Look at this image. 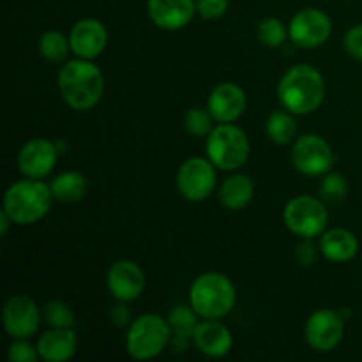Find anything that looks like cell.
Listing matches in <instances>:
<instances>
[{
    "instance_id": "8992f818",
    "label": "cell",
    "mask_w": 362,
    "mask_h": 362,
    "mask_svg": "<svg viewBox=\"0 0 362 362\" xmlns=\"http://www.w3.org/2000/svg\"><path fill=\"white\" fill-rule=\"evenodd\" d=\"M205 151L216 168L233 172L250 158V140L240 127L233 126L232 122H225L211 131Z\"/></svg>"
},
{
    "instance_id": "ba28073f",
    "label": "cell",
    "mask_w": 362,
    "mask_h": 362,
    "mask_svg": "<svg viewBox=\"0 0 362 362\" xmlns=\"http://www.w3.org/2000/svg\"><path fill=\"white\" fill-rule=\"evenodd\" d=\"M292 163L297 172L308 177H322L329 173L334 154L327 141L318 134L299 136L292 148Z\"/></svg>"
},
{
    "instance_id": "3957f363",
    "label": "cell",
    "mask_w": 362,
    "mask_h": 362,
    "mask_svg": "<svg viewBox=\"0 0 362 362\" xmlns=\"http://www.w3.org/2000/svg\"><path fill=\"white\" fill-rule=\"evenodd\" d=\"M53 197L49 184L41 179H23L11 184L4 194V211L7 212L13 225L27 226L41 221L52 209Z\"/></svg>"
},
{
    "instance_id": "2e32d148",
    "label": "cell",
    "mask_w": 362,
    "mask_h": 362,
    "mask_svg": "<svg viewBox=\"0 0 362 362\" xmlns=\"http://www.w3.org/2000/svg\"><path fill=\"white\" fill-rule=\"evenodd\" d=\"M147 11L156 27L180 30L193 20L197 0H147Z\"/></svg>"
},
{
    "instance_id": "e575fe53",
    "label": "cell",
    "mask_w": 362,
    "mask_h": 362,
    "mask_svg": "<svg viewBox=\"0 0 362 362\" xmlns=\"http://www.w3.org/2000/svg\"><path fill=\"white\" fill-rule=\"evenodd\" d=\"M11 223H13V219H11L9 216H7V212L2 209V212H0V233H2V237L9 232Z\"/></svg>"
},
{
    "instance_id": "44dd1931",
    "label": "cell",
    "mask_w": 362,
    "mask_h": 362,
    "mask_svg": "<svg viewBox=\"0 0 362 362\" xmlns=\"http://www.w3.org/2000/svg\"><path fill=\"white\" fill-rule=\"evenodd\" d=\"M255 197V184L244 173L230 175L219 189V202L228 211H243Z\"/></svg>"
},
{
    "instance_id": "484cf974",
    "label": "cell",
    "mask_w": 362,
    "mask_h": 362,
    "mask_svg": "<svg viewBox=\"0 0 362 362\" xmlns=\"http://www.w3.org/2000/svg\"><path fill=\"white\" fill-rule=\"evenodd\" d=\"M320 197L325 204L338 205L349 197V182L341 173H325L320 182Z\"/></svg>"
},
{
    "instance_id": "603a6c76",
    "label": "cell",
    "mask_w": 362,
    "mask_h": 362,
    "mask_svg": "<svg viewBox=\"0 0 362 362\" xmlns=\"http://www.w3.org/2000/svg\"><path fill=\"white\" fill-rule=\"evenodd\" d=\"M265 131H267V136L278 145H286L296 140L297 124L293 120L292 112H288V110L286 112H283V110L272 112L265 122Z\"/></svg>"
},
{
    "instance_id": "8fae6325",
    "label": "cell",
    "mask_w": 362,
    "mask_h": 362,
    "mask_svg": "<svg viewBox=\"0 0 362 362\" xmlns=\"http://www.w3.org/2000/svg\"><path fill=\"white\" fill-rule=\"evenodd\" d=\"M41 310L28 296H13L4 306V327L14 339H28L41 327Z\"/></svg>"
},
{
    "instance_id": "83f0119b",
    "label": "cell",
    "mask_w": 362,
    "mask_h": 362,
    "mask_svg": "<svg viewBox=\"0 0 362 362\" xmlns=\"http://www.w3.org/2000/svg\"><path fill=\"white\" fill-rule=\"evenodd\" d=\"M212 120L214 117L209 112V108H189L184 115V127L191 136H209L214 129Z\"/></svg>"
},
{
    "instance_id": "5b68a950",
    "label": "cell",
    "mask_w": 362,
    "mask_h": 362,
    "mask_svg": "<svg viewBox=\"0 0 362 362\" xmlns=\"http://www.w3.org/2000/svg\"><path fill=\"white\" fill-rule=\"evenodd\" d=\"M172 336V327L166 318L154 313L140 315L127 327V354L136 361H151L170 345Z\"/></svg>"
},
{
    "instance_id": "e0dca14e",
    "label": "cell",
    "mask_w": 362,
    "mask_h": 362,
    "mask_svg": "<svg viewBox=\"0 0 362 362\" xmlns=\"http://www.w3.org/2000/svg\"><path fill=\"white\" fill-rule=\"evenodd\" d=\"M247 106L246 92L235 83H221L211 92L207 99V108L216 122H235Z\"/></svg>"
},
{
    "instance_id": "ffe728a7",
    "label": "cell",
    "mask_w": 362,
    "mask_h": 362,
    "mask_svg": "<svg viewBox=\"0 0 362 362\" xmlns=\"http://www.w3.org/2000/svg\"><path fill=\"white\" fill-rule=\"evenodd\" d=\"M320 253L334 264H345L354 260L359 253V240L350 230L332 228L322 233Z\"/></svg>"
},
{
    "instance_id": "d6986e66",
    "label": "cell",
    "mask_w": 362,
    "mask_h": 362,
    "mask_svg": "<svg viewBox=\"0 0 362 362\" xmlns=\"http://www.w3.org/2000/svg\"><path fill=\"white\" fill-rule=\"evenodd\" d=\"M78 350V338L73 329L49 327L37 339V352L45 362H66Z\"/></svg>"
},
{
    "instance_id": "7c38bea8",
    "label": "cell",
    "mask_w": 362,
    "mask_h": 362,
    "mask_svg": "<svg viewBox=\"0 0 362 362\" xmlns=\"http://www.w3.org/2000/svg\"><path fill=\"white\" fill-rule=\"evenodd\" d=\"M331 18L324 11L313 7L299 11L288 25L290 39L299 48H318L331 37Z\"/></svg>"
},
{
    "instance_id": "ac0fdd59",
    "label": "cell",
    "mask_w": 362,
    "mask_h": 362,
    "mask_svg": "<svg viewBox=\"0 0 362 362\" xmlns=\"http://www.w3.org/2000/svg\"><path fill=\"white\" fill-rule=\"evenodd\" d=\"M193 345L204 356L219 359V357H225L232 350L233 336L223 322L204 318V322H200L197 331H194Z\"/></svg>"
},
{
    "instance_id": "7402d4cb",
    "label": "cell",
    "mask_w": 362,
    "mask_h": 362,
    "mask_svg": "<svg viewBox=\"0 0 362 362\" xmlns=\"http://www.w3.org/2000/svg\"><path fill=\"white\" fill-rule=\"evenodd\" d=\"M55 200L62 204H76L83 200L87 194L88 182L83 173L80 172H62L49 182Z\"/></svg>"
},
{
    "instance_id": "4dcf8cb0",
    "label": "cell",
    "mask_w": 362,
    "mask_h": 362,
    "mask_svg": "<svg viewBox=\"0 0 362 362\" xmlns=\"http://www.w3.org/2000/svg\"><path fill=\"white\" fill-rule=\"evenodd\" d=\"M228 11V0H197V13L204 20H219Z\"/></svg>"
},
{
    "instance_id": "d4e9b609",
    "label": "cell",
    "mask_w": 362,
    "mask_h": 362,
    "mask_svg": "<svg viewBox=\"0 0 362 362\" xmlns=\"http://www.w3.org/2000/svg\"><path fill=\"white\" fill-rule=\"evenodd\" d=\"M198 317H200V315L194 311V308L191 306V304L189 306H186V304H177V306H173L172 310H170L166 320H168L173 334L187 336V338L193 339L194 331H197L198 324H200V322H198Z\"/></svg>"
},
{
    "instance_id": "f1b7e54d",
    "label": "cell",
    "mask_w": 362,
    "mask_h": 362,
    "mask_svg": "<svg viewBox=\"0 0 362 362\" xmlns=\"http://www.w3.org/2000/svg\"><path fill=\"white\" fill-rule=\"evenodd\" d=\"M258 39L269 48H278L286 41V28L278 18H264L257 27Z\"/></svg>"
},
{
    "instance_id": "6da1fadb",
    "label": "cell",
    "mask_w": 362,
    "mask_h": 362,
    "mask_svg": "<svg viewBox=\"0 0 362 362\" xmlns=\"http://www.w3.org/2000/svg\"><path fill=\"white\" fill-rule=\"evenodd\" d=\"M57 83L66 105L76 112L94 108L105 92V78L101 69L92 60L78 57L60 67Z\"/></svg>"
},
{
    "instance_id": "4316f807",
    "label": "cell",
    "mask_w": 362,
    "mask_h": 362,
    "mask_svg": "<svg viewBox=\"0 0 362 362\" xmlns=\"http://www.w3.org/2000/svg\"><path fill=\"white\" fill-rule=\"evenodd\" d=\"M42 315H45V322L49 327H60V329H73L74 327V313L64 300H49L46 306L42 308Z\"/></svg>"
},
{
    "instance_id": "9c48e42d",
    "label": "cell",
    "mask_w": 362,
    "mask_h": 362,
    "mask_svg": "<svg viewBox=\"0 0 362 362\" xmlns=\"http://www.w3.org/2000/svg\"><path fill=\"white\" fill-rule=\"evenodd\" d=\"M216 187V166L211 159L189 158L177 172V189L186 200L202 202Z\"/></svg>"
},
{
    "instance_id": "f546056e",
    "label": "cell",
    "mask_w": 362,
    "mask_h": 362,
    "mask_svg": "<svg viewBox=\"0 0 362 362\" xmlns=\"http://www.w3.org/2000/svg\"><path fill=\"white\" fill-rule=\"evenodd\" d=\"M7 357L11 362H35L39 357L37 345H30L28 339H16L7 350Z\"/></svg>"
},
{
    "instance_id": "9a60e30c",
    "label": "cell",
    "mask_w": 362,
    "mask_h": 362,
    "mask_svg": "<svg viewBox=\"0 0 362 362\" xmlns=\"http://www.w3.org/2000/svg\"><path fill=\"white\" fill-rule=\"evenodd\" d=\"M71 52L78 59L92 60L105 52L108 45V32L106 27L95 18H85L76 21L69 32Z\"/></svg>"
},
{
    "instance_id": "52a82bcc",
    "label": "cell",
    "mask_w": 362,
    "mask_h": 362,
    "mask_svg": "<svg viewBox=\"0 0 362 362\" xmlns=\"http://www.w3.org/2000/svg\"><path fill=\"white\" fill-rule=\"evenodd\" d=\"M283 221L293 235L300 239H315L327 228L329 212L324 200L310 194H299L286 204Z\"/></svg>"
},
{
    "instance_id": "7a4b0ae2",
    "label": "cell",
    "mask_w": 362,
    "mask_h": 362,
    "mask_svg": "<svg viewBox=\"0 0 362 362\" xmlns=\"http://www.w3.org/2000/svg\"><path fill=\"white\" fill-rule=\"evenodd\" d=\"M325 98V80L318 69L299 64L285 73L278 85V99L288 112L308 115L320 108Z\"/></svg>"
},
{
    "instance_id": "d6a6232c",
    "label": "cell",
    "mask_w": 362,
    "mask_h": 362,
    "mask_svg": "<svg viewBox=\"0 0 362 362\" xmlns=\"http://www.w3.org/2000/svg\"><path fill=\"white\" fill-rule=\"evenodd\" d=\"M293 257H296L297 264L299 265H303V267H311V265H315V262H317L318 251L317 247H315V244L311 243V239H303V243L296 247Z\"/></svg>"
},
{
    "instance_id": "277c9868",
    "label": "cell",
    "mask_w": 362,
    "mask_h": 362,
    "mask_svg": "<svg viewBox=\"0 0 362 362\" xmlns=\"http://www.w3.org/2000/svg\"><path fill=\"white\" fill-rule=\"evenodd\" d=\"M237 300L235 286L221 272L198 276L189 288V304L200 318L221 320L233 310Z\"/></svg>"
},
{
    "instance_id": "cb8c5ba5",
    "label": "cell",
    "mask_w": 362,
    "mask_h": 362,
    "mask_svg": "<svg viewBox=\"0 0 362 362\" xmlns=\"http://www.w3.org/2000/svg\"><path fill=\"white\" fill-rule=\"evenodd\" d=\"M71 52L69 35H64L59 30H48L39 37V53L48 62L59 64L66 60Z\"/></svg>"
},
{
    "instance_id": "30bf717a",
    "label": "cell",
    "mask_w": 362,
    "mask_h": 362,
    "mask_svg": "<svg viewBox=\"0 0 362 362\" xmlns=\"http://www.w3.org/2000/svg\"><path fill=\"white\" fill-rule=\"evenodd\" d=\"M345 336V318L339 311L318 310L308 318L304 338L308 345L317 352H332L338 349Z\"/></svg>"
},
{
    "instance_id": "4fadbf2b",
    "label": "cell",
    "mask_w": 362,
    "mask_h": 362,
    "mask_svg": "<svg viewBox=\"0 0 362 362\" xmlns=\"http://www.w3.org/2000/svg\"><path fill=\"white\" fill-rule=\"evenodd\" d=\"M59 159V145L46 138H32L18 152V168L28 179H42L53 172Z\"/></svg>"
},
{
    "instance_id": "5bb4252c",
    "label": "cell",
    "mask_w": 362,
    "mask_h": 362,
    "mask_svg": "<svg viewBox=\"0 0 362 362\" xmlns=\"http://www.w3.org/2000/svg\"><path fill=\"white\" fill-rule=\"evenodd\" d=\"M106 286L120 303L136 300L145 290V272L133 260H119L108 269Z\"/></svg>"
},
{
    "instance_id": "836d02e7",
    "label": "cell",
    "mask_w": 362,
    "mask_h": 362,
    "mask_svg": "<svg viewBox=\"0 0 362 362\" xmlns=\"http://www.w3.org/2000/svg\"><path fill=\"white\" fill-rule=\"evenodd\" d=\"M110 320H112V324L115 325L117 329L129 327L131 322H133V320H131L129 308H127L126 304L120 303V300H119V304H115V306L110 310Z\"/></svg>"
},
{
    "instance_id": "1f68e13d",
    "label": "cell",
    "mask_w": 362,
    "mask_h": 362,
    "mask_svg": "<svg viewBox=\"0 0 362 362\" xmlns=\"http://www.w3.org/2000/svg\"><path fill=\"white\" fill-rule=\"evenodd\" d=\"M345 49L350 57L362 62V25L349 28L345 34Z\"/></svg>"
}]
</instances>
